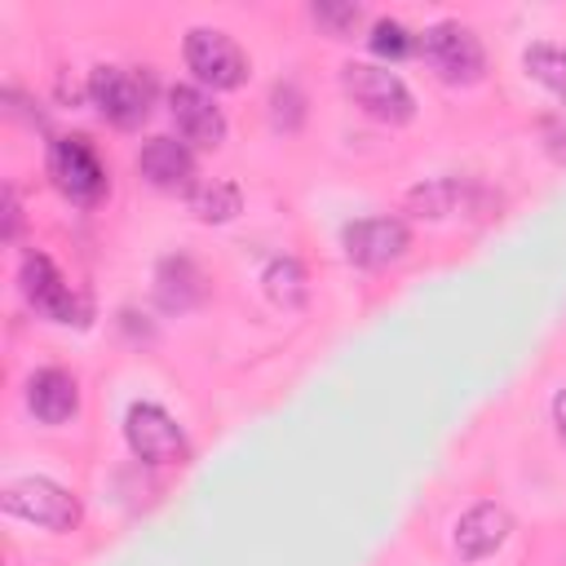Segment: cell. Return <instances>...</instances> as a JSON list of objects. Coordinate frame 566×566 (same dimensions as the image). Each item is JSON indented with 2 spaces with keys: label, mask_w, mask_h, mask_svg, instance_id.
I'll use <instances>...</instances> for the list:
<instances>
[{
  "label": "cell",
  "mask_w": 566,
  "mask_h": 566,
  "mask_svg": "<svg viewBox=\"0 0 566 566\" xmlns=\"http://www.w3.org/2000/svg\"><path fill=\"white\" fill-rule=\"evenodd\" d=\"M18 287H22L27 305H31L40 318H49V323H84L80 296L71 292V283L57 274V265H53L44 252H22Z\"/></svg>",
  "instance_id": "obj_8"
},
{
  "label": "cell",
  "mask_w": 566,
  "mask_h": 566,
  "mask_svg": "<svg viewBox=\"0 0 566 566\" xmlns=\"http://www.w3.org/2000/svg\"><path fill=\"white\" fill-rule=\"evenodd\" d=\"M367 49H371L376 57H389V62H398V57L416 53V35H411L402 22H394V18H380V22H371Z\"/></svg>",
  "instance_id": "obj_20"
},
{
  "label": "cell",
  "mask_w": 566,
  "mask_h": 566,
  "mask_svg": "<svg viewBox=\"0 0 566 566\" xmlns=\"http://www.w3.org/2000/svg\"><path fill=\"white\" fill-rule=\"evenodd\" d=\"M553 424H557V438L566 442V389H557L553 398Z\"/></svg>",
  "instance_id": "obj_23"
},
{
  "label": "cell",
  "mask_w": 566,
  "mask_h": 566,
  "mask_svg": "<svg viewBox=\"0 0 566 566\" xmlns=\"http://www.w3.org/2000/svg\"><path fill=\"white\" fill-rule=\"evenodd\" d=\"M18 226H22V208H18V190L4 186V239L13 243L18 239Z\"/></svg>",
  "instance_id": "obj_22"
},
{
  "label": "cell",
  "mask_w": 566,
  "mask_h": 566,
  "mask_svg": "<svg viewBox=\"0 0 566 566\" xmlns=\"http://www.w3.org/2000/svg\"><path fill=\"white\" fill-rule=\"evenodd\" d=\"M49 177L71 203H97L111 190L106 168H102L97 150L88 146V137H53L49 142Z\"/></svg>",
  "instance_id": "obj_6"
},
{
  "label": "cell",
  "mask_w": 566,
  "mask_h": 566,
  "mask_svg": "<svg viewBox=\"0 0 566 566\" xmlns=\"http://www.w3.org/2000/svg\"><path fill=\"white\" fill-rule=\"evenodd\" d=\"M455 203H460V181L455 177H433V181H420V186H411L407 190V208L416 212V217H447V212H455Z\"/></svg>",
  "instance_id": "obj_18"
},
{
  "label": "cell",
  "mask_w": 566,
  "mask_h": 566,
  "mask_svg": "<svg viewBox=\"0 0 566 566\" xmlns=\"http://www.w3.org/2000/svg\"><path fill=\"white\" fill-rule=\"evenodd\" d=\"M27 411L40 424H66L80 411V385L62 367H40L27 380Z\"/></svg>",
  "instance_id": "obj_13"
},
{
  "label": "cell",
  "mask_w": 566,
  "mask_h": 566,
  "mask_svg": "<svg viewBox=\"0 0 566 566\" xmlns=\"http://www.w3.org/2000/svg\"><path fill=\"white\" fill-rule=\"evenodd\" d=\"M310 18H314L332 40H349V35L358 31V22H363V4H354V0H314V4H310Z\"/></svg>",
  "instance_id": "obj_19"
},
{
  "label": "cell",
  "mask_w": 566,
  "mask_h": 566,
  "mask_svg": "<svg viewBox=\"0 0 566 566\" xmlns=\"http://www.w3.org/2000/svg\"><path fill=\"white\" fill-rule=\"evenodd\" d=\"M0 509L18 522L44 526V531H75L80 526V500L57 486L53 478H18L0 491Z\"/></svg>",
  "instance_id": "obj_4"
},
{
  "label": "cell",
  "mask_w": 566,
  "mask_h": 566,
  "mask_svg": "<svg viewBox=\"0 0 566 566\" xmlns=\"http://www.w3.org/2000/svg\"><path fill=\"white\" fill-rule=\"evenodd\" d=\"M522 66H526V75L535 80V84H544L548 93H557L562 102H566V49L562 44H531L526 53H522Z\"/></svg>",
  "instance_id": "obj_17"
},
{
  "label": "cell",
  "mask_w": 566,
  "mask_h": 566,
  "mask_svg": "<svg viewBox=\"0 0 566 566\" xmlns=\"http://www.w3.org/2000/svg\"><path fill=\"white\" fill-rule=\"evenodd\" d=\"M203 296H208V279H203V270H199L186 252L164 256V261L155 265V301H159V310L186 314V310H195Z\"/></svg>",
  "instance_id": "obj_14"
},
{
  "label": "cell",
  "mask_w": 566,
  "mask_h": 566,
  "mask_svg": "<svg viewBox=\"0 0 566 566\" xmlns=\"http://www.w3.org/2000/svg\"><path fill=\"white\" fill-rule=\"evenodd\" d=\"M340 88L354 97V106H363L371 119L398 128L416 119V97L411 88L389 71V66H371V62H345L340 66Z\"/></svg>",
  "instance_id": "obj_2"
},
{
  "label": "cell",
  "mask_w": 566,
  "mask_h": 566,
  "mask_svg": "<svg viewBox=\"0 0 566 566\" xmlns=\"http://www.w3.org/2000/svg\"><path fill=\"white\" fill-rule=\"evenodd\" d=\"M190 212L199 221H208V226H221V221L243 212V190L234 181H221V177L217 181H199L190 190Z\"/></svg>",
  "instance_id": "obj_15"
},
{
  "label": "cell",
  "mask_w": 566,
  "mask_h": 566,
  "mask_svg": "<svg viewBox=\"0 0 566 566\" xmlns=\"http://www.w3.org/2000/svg\"><path fill=\"white\" fill-rule=\"evenodd\" d=\"M124 442L142 464H181L190 455V442L181 424L159 402H133L124 416Z\"/></svg>",
  "instance_id": "obj_7"
},
{
  "label": "cell",
  "mask_w": 566,
  "mask_h": 566,
  "mask_svg": "<svg viewBox=\"0 0 566 566\" xmlns=\"http://www.w3.org/2000/svg\"><path fill=\"white\" fill-rule=\"evenodd\" d=\"M168 115L177 124V137L186 146H199V150H217L226 142V111L212 102L208 88L199 84H172L168 88Z\"/></svg>",
  "instance_id": "obj_10"
},
{
  "label": "cell",
  "mask_w": 566,
  "mask_h": 566,
  "mask_svg": "<svg viewBox=\"0 0 566 566\" xmlns=\"http://www.w3.org/2000/svg\"><path fill=\"white\" fill-rule=\"evenodd\" d=\"M88 102L97 106V115L106 124L137 128L150 115L155 88H150V75L124 71V66H93V75H88Z\"/></svg>",
  "instance_id": "obj_5"
},
{
  "label": "cell",
  "mask_w": 566,
  "mask_h": 566,
  "mask_svg": "<svg viewBox=\"0 0 566 566\" xmlns=\"http://www.w3.org/2000/svg\"><path fill=\"white\" fill-rule=\"evenodd\" d=\"M261 283H265V296H270L274 305H283V310H301L305 296H310V287H305V265H301L296 256H274V261L265 265Z\"/></svg>",
  "instance_id": "obj_16"
},
{
  "label": "cell",
  "mask_w": 566,
  "mask_h": 566,
  "mask_svg": "<svg viewBox=\"0 0 566 566\" xmlns=\"http://www.w3.org/2000/svg\"><path fill=\"white\" fill-rule=\"evenodd\" d=\"M509 531H513L509 509L482 500V504H473V509L460 513V522H455V553L464 562H482V557H491L509 539Z\"/></svg>",
  "instance_id": "obj_12"
},
{
  "label": "cell",
  "mask_w": 566,
  "mask_h": 566,
  "mask_svg": "<svg viewBox=\"0 0 566 566\" xmlns=\"http://www.w3.org/2000/svg\"><path fill=\"white\" fill-rule=\"evenodd\" d=\"M137 172L146 177V186L164 190V195H190L199 181V168H195V150L177 137H150L142 142L137 150Z\"/></svg>",
  "instance_id": "obj_11"
},
{
  "label": "cell",
  "mask_w": 566,
  "mask_h": 566,
  "mask_svg": "<svg viewBox=\"0 0 566 566\" xmlns=\"http://www.w3.org/2000/svg\"><path fill=\"white\" fill-rule=\"evenodd\" d=\"M181 53H186L190 75L208 93H230L248 80V53L234 44V35H226L217 27H190Z\"/></svg>",
  "instance_id": "obj_3"
},
{
  "label": "cell",
  "mask_w": 566,
  "mask_h": 566,
  "mask_svg": "<svg viewBox=\"0 0 566 566\" xmlns=\"http://www.w3.org/2000/svg\"><path fill=\"white\" fill-rule=\"evenodd\" d=\"M416 53L424 57V66H429L442 84H455V88L478 84L482 71H486L482 40H478L464 22H455V18H442V22L424 27V31L416 35Z\"/></svg>",
  "instance_id": "obj_1"
},
{
  "label": "cell",
  "mask_w": 566,
  "mask_h": 566,
  "mask_svg": "<svg viewBox=\"0 0 566 566\" xmlns=\"http://www.w3.org/2000/svg\"><path fill=\"white\" fill-rule=\"evenodd\" d=\"M301 119H305V97H301V88H296L292 80H287V84H274V88H270V124L283 128V133H296Z\"/></svg>",
  "instance_id": "obj_21"
},
{
  "label": "cell",
  "mask_w": 566,
  "mask_h": 566,
  "mask_svg": "<svg viewBox=\"0 0 566 566\" xmlns=\"http://www.w3.org/2000/svg\"><path fill=\"white\" fill-rule=\"evenodd\" d=\"M340 248H345L349 265L380 270V265L398 261L411 248V230L398 217H358V221H349L340 230Z\"/></svg>",
  "instance_id": "obj_9"
}]
</instances>
